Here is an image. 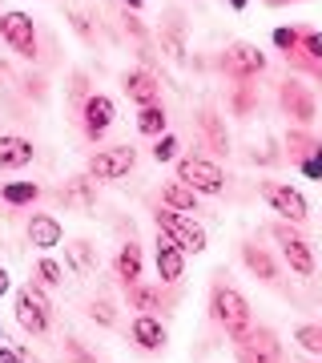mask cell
I'll use <instances>...</instances> for the list:
<instances>
[{
  "label": "cell",
  "instance_id": "26",
  "mask_svg": "<svg viewBox=\"0 0 322 363\" xmlns=\"http://www.w3.org/2000/svg\"><path fill=\"white\" fill-rule=\"evenodd\" d=\"M137 130H142L145 138H161V133L169 130L166 105H161V101H154V105H142V109H137Z\"/></svg>",
  "mask_w": 322,
  "mask_h": 363
},
{
  "label": "cell",
  "instance_id": "32",
  "mask_svg": "<svg viewBox=\"0 0 322 363\" xmlns=\"http://www.w3.org/2000/svg\"><path fill=\"white\" fill-rule=\"evenodd\" d=\"M178 150H181V142L166 130V133L154 142V162H173V157H178Z\"/></svg>",
  "mask_w": 322,
  "mask_h": 363
},
{
  "label": "cell",
  "instance_id": "24",
  "mask_svg": "<svg viewBox=\"0 0 322 363\" xmlns=\"http://www.w3.org/2000/svg\"><path fill=\"white\" fill-rule=\"evenodd\" d=\"M161 49L169 61H185V25L178 13L169 16V25H161Z\"/></svg>",
  "mask_w": 322,
  "mask_h": 363
},
{
  "label": "cell",
  "instance_id": "7",
  "mask_svg": "<svg viewBox=\"0 0 322 363\" xmlns=\"http://www.w3.org/2000/svg\"><path fill=\"white\" fill-rule=\"evenodd\" d=\"M16 323L25 327L28 335H45L52 323V307L49 298H45V291H40L37 283H28L16 291Z\"/></svg>",
  "mask_w": 322,
  "mask_h": 363
},
{
  "label": "cell",
  "instance_id": "22",
  "mask_svg": "<svg viewBox=\"0 0 322 363\" xmlns=\"http://www.w3.org/2000/svg\"><path fill=\"white\" fill-rule=\"evenodd\" d=\"M161 206H169V210H181V214H197V194H193L185 182H166L161 186Z\"/></svg>",
  "mask_w": 322,
  "mask_h": 363
},
{
  "label": "cell",
  "instance_id": "39",
  "mask_svg": "<svg viewBox=\"0 0 322 363\" xmlns=\"http://www.w3.org/2000/svg\"><path fill=\"white\" fill-rule=\"evenodd\" d=\"M8 286H13V279H8V271H4V267H0V298L8 295Z\"/></svg>",
  "mask_w": 322,
  "mask_h": 363
},
{
  "label": "cell",
  "instance_id": "13",
  "mask_svg": "<svg viewBox=\"0 0 322 363\" xmlns=\"http://www.w3.org/2000/svg\"><path fill=\"white\" fill-rule=\"evenodd\" d=\"M286 150H290V157H294V166L302 178L322 182V138H310L306 130H294L286 138Z\"/></svg>",
  "mask_w": 322,
  "mask_h": 363
},
{
  "label": "cell",
  "instance_id": "9",
  "mask_svg": "<svg viewBox=\"0 0 322 363\" xmlns=\"http://www.w3.org/2000/svg\"><path fill=\"white\" fill-rule=\"evenodd\" d=\"M274 238H278V247H282V259L286 267L298 274V279H310L314 274V247H310L306 238L290 226V222H274Z\"/></svg>",
  "mask_w": 322,
  "mask_h": 363
},
{
  "label": "cell",
  "instance_id": "8",
  "mask_svg": "<svg viewBox=\"0 0 322 363\" xmlns=\"http://www.w3.org/2000/svg\"><path fill=\"white\" fill-rule=\"evenodd\" d=\"M133 166H137V150H133V145H109V150H97V154L89 157L85 174L101 186V182H121Z\"/></svg>",
  "mask_w": 322,
  "mask_h": 363
},
{
  "label": "cell",
  "instance_id": "3",
  "mask_svg": "<svg viewBox=\"0 0 322 363\" xmlns=\"http://www.w3.org/2000/svg\"><path fill=\"white\" fill-rule=\"evenodd\" d=\"M178 182H185L197 198H218L226 190V174L218 162H209L202 154H185L178 157Z\"/></svg>",
  "mask_w": 322,
  "mask_h": 363
},
{
  "label": "cell",
  "instance_id": "42",
  "mask_svg": "<svg viewBox=\"0 0 322 363\" xmlns=\"http://www.w3.org/2000/svg\"><path fill=\"white\" fill-rule=\"evenodd\" d=\"M270 4H298V0H270Z\"/></svg>",
  "mask_w": 322,
  "mask_h": 363
},
{
  "label": "cell",
  "instance_id": "15",
  "mask_svg": "<svg viewBox=\"0 0 322 363\" xmlns=\"http://www.w3.org/2000/svg\"><path fill=\"white\" fill-rule=\"evenodd\" d=\"M121 89H125V97L137 105V109L161 101V81H157L149 69H129L125 77H121Z\"/></svg>",
  "mask_w": 322,
  "mask_h": 363
},
{
  "label": "cell",
  "instance_id": "2",
  "mask_svg": "<svg viewBox=\"0 0 322 363\" xmlns=\"http://www.w3.org/2000/svg\"><path fill=\"white\" fill-rule=\"evenodd\" d=\"M154 222H157V230L166 234V238H173L185 255H202V250L209 247V234H206V226L193 218V214H181V210H169V206H157V214H154Z\"/></svg>",
  "mask_w": 322,
  "mask_h": 363
},
{
  "label": "cell",
  "instance_id": "28",
  "mask_svg": "<svg viewBox=\"0 0 322 363\" xmlns=\"http://www.w3.org/2000/svg\"><path fill=\"white\" fill-rule=\"evenodd\" d=\"M64 255H69V267H73L77 274H93V271H97V250H93L85 238L69 242V250H64Z\"/></svg>",
  "mask_w": 322,
  "mask_h": 363
},
{
  "label": "cell",
  "instance_id": "11",
  "mask_svg": "<svg viewBox=\"0 0 322 363\" xmlns=\"http://www.w3.org/2000/svg\"><path fill=\"white\" fill-rule=\"evenodd\" d=\"M0 37H4V45L16 52V57H25V61H33L37 57V25H33V16L28 13H4L0 16Z\"/></svg>",
  "mask_w": 322,
  "mask_h": 363
},
{
  "label": "cell",
  "instance_id": "6",
  "mask_svg": "<svg viewBox=\"0 0 322 363\" xmlns=\"http://www.w3.org/2000/svg\"><path fill=\"white\" fill-rule=\"evenodd\" d=\"M238 363H282V343L270 327H250L246 335L234 339Z\"/></svg>",
  "mask_w": 322,
  "mask_h": 363
},
{
  "label": "cell",
  "instance_id": "40",
  "mask_svg": "<svg viewBox=\"0 0 322 363\" xmlns=\"http://www.w3.org/2000/svg\"><path fill=\"white\" fill-rule=\"evenodd\" d=\"M121 4H125L129 13H142V9H145V0H121Z\"/></svg>",
  "mask_w": 322,
  "mask_h": 363
},
{
  "label": "cell",
  "instance_id": "31",
  "mask_svg": "<svg viewBox=\"0 0 322 363\" xmlns=\"http://www.w3.org/2000/svg\"><path fill=\"white\" fill-rule=\"evenodd\" d=\"M298 37H302V28H290V25H282V28H274V33H270L274 49L282 52V57H290V52H298Z\"/></svg>",
  "mask_w": 322,
  "mask_h": 363
},
{
  "label": "cell",
  "instance_id": "33",
  "mask_svg": "<svg viewBox=\"0 0 322 363\" xmlns=\"http://www.w3.org/2000/svg\"><path fill=\"white\" fill-rule=\"evenodd\" d=\"M37 279H40V286H61L64 283V267H57L52 259H40L37 262Z\"/></svg>",
  "mask_w": 322,
  "mask_h": 363
},
{
  "label": "cell",
  "instance_id": "12",
  "mask_svg": "<svg viewBox=\"0 0 322 363\" xmlns=\"http://www.w3.org/2000/svg\"><path fill=\"white\" fill-rule=\"evenodd\" d=\"M113 121H117L113 97H105V93H89V97L81 101V130H85V138H89V142H101Z\"/></svg>",
  "mask_w": 322,
  "mask_h": 363
},
{
  "label": "cell",
  "instance_id": "25",
  "mask_svg": "<svg viewBox=\"0 0 322 363\" xmlns=\"http://www.w3.org/2000/svg\"><path fill=\"white\" fill-rule=\"evenodd\" d=\"M197 125H202V133H206V142L214 154H226L230 150V138H226V125H222V117L214 113V109H202L197 113Z\"/></svg>",
  "mask_w": 322,
  "mask_h": 363
},
{
  "label": "cell",
  "instance_id": "27",
  "mask_svg": "<svg viewBox=\"0 0 322 363\" xmlns=\"http://www.w3.org/2000/svg\"><path fill=\"white\" fill-rule=\"evenodd\" d=\"M37 198H40L37 182H8V186H0V202L4 206H33Z\"/></svg>",
  "mask_w": 322,
  "mask_h": 363
},
{
  "label": "cell",
  "instance_id": "35",
  "mask_svg": "<svg viewBox=\"0 0 322 363\" xmlns=\"http://www.w3.org/2000/svg\"><path fill=\"white\" fill-rule=\"evenodd\" d=\"M89 315H93V323H101V327H113L117 323V315H113V307L105 303V298H93V307H89Z\"/></svg>",
  "mask_w": 322,
  "mask_h": 363
},
{
  "label": "cell",
  "instance_id": "18",
  "mask_svg": "<svg viewBox=\"0 0 322 363\" xmlns=\"http://www.w3.org/2000/svg\"><path fill=\"white\" fill-rule=\"evenodd\" d=\"M61 202L64 206H73V210H93L97 206V182H93L89 174L69 178L64 182V190H61Z\"/></svg>",
  "mask_w": 322,
  "mask_h": 363
},
{
  "label": "cell",
  "instance_id": "30",
  "mask_svg": "<svg viewBox=\"0 0 322 363\" xmlns=\"http://www.w3.org/2000/svg\"><path fill=\"white\" fill-rule=\"evenodd\" d=\"M298 52L322 65V28H306V25H302V37H298Z\"/></svg>",
  "mask_w": 322,
  "mask_h": 363
},
{
  "label": "cell",
  "instance_id": "10",
  "mask_svg": "<svg viewBox=\"0 0 322 363\" xmlns=\"http://www.w3.org/2000/svg\"><path fill=\"white\" fill-rule=\"evenodd\" d=\"M222 73L230 81H254L258 73H266V52L258 49V45H230V49L222 52Z\"/></svg>",
  "mask_w": 322,
  "mask_h": 363
},
{
  "label": "cell",
  "instance_id": "1",
  "mask_svg": "<svg viewBox=\"0 0 322 363\" xmlns=\"http://www.w3.org/2000/svg\"><path fill=\"white\" fill-rule=\"evenodd\" d=\"M209 315H214V323H218L230 339L246 335V331L254 327V315H250L246 295L238 291V286L222 283V279L214 283V291H209Z\"/></svg>",
  "mask_w": 322,
  "mask_h": 363
},
{
  "label": "cell",
  "instance_id": "4",
  "mask_svg": "<svg viewBox=\"0 0 322 363\" xmlns=\"http://www.w3.org/2000/svg\"><path fill=\"white\" fill-rule=\"evenodd\" d=\"M258 194L266 198V206L278 214L282 222H290V226H302V222L310 218V202L306 194L298 190V186H290V182H258Z\"/></svg>",
  "mask_w": 322,
  "mask_h": 363
},
{
  "label": "cell",
  "instance_id": "20",
  "mask_svg": "<svg viewBox=\"0 0 322 363\" xmlns=\"http://www.w3.org/2000/svg\"><path fill=\"white\" fill-rule=\"evenodd\" d=\"M133 343L142 351L166 347V327H161V319H157V315H137V319H133Z\"/></svg>",
  "mask_w": 322,
  "mask_h": 363
},
{
  "label": "cell",
  "instance_id": "17",
  "mask_svg": "<svg viewBox=\"0 0 322 363\" xmlns=\"http://www.w3.org/2000/svg\"><path fill=\"white\" fill-rule=\"evenodd\" d=\"M33 157H37V150L28 138H16V133L0 138V169H25Z\"/></svg>",
  "mask_w": 322,
  "mask_h": 363
},
{
  "label": "cell",
  "instance_id": "36",
  "mask_svg": "<svg viewBox=\"0 0 322 363\" xmlns=\"http://www.w3.org/2000/svg\"><path fill=\"white\" fill-rule=\"evenodd\" d=\"M64 359H69V363H101L97 355H89L85 343H77V339H69V343H64Z\"/></svg>",
  "mask_w": 322,
  "mask_h": 363
},
{
  "label": "cell",
  "instance_id": "19",
  "mask_svg": "<svg viewBox=\"0 0 322 363\" xmlns=\"http://www.w3.org/2000/svg\"><path fill=\"white\" fill-rule=\"evenodd\" d=\"M113 271H117V279H121V286L142 283V271H145V255H142V247H137V242H125V247L117 250Z\"/></svg>",
  "mask_w": 322,
  "mask_h": 363
},
{
  "label": "cell",
  "instance_id": "21",
  "mask_svg": "<svg viewBox=\"0 0 322 363\" xmlns=\"http://www.w3.org/2000/svg\"><path fill=\"white\" fill-rule=\"evenodd\" d=\"M242 262H246V271L258 274L262 283H278V262L270 259V250H262V247H254V242H246V247H242Z\"/></svg>",
  "mask_w": 322,
  "mask_h": 363
},
{
  "label": "cell",
  "instance_id": "14",
  "mask_svg": "<svg viewBox=\"0 0 322 363\" xmlns=\"http://www.w3.org/2000/svg\"><path fill=\"white\" fill-rule=\"evenodd\" d=\"M154 262H157V279L166 286L181 283V274H185V250L173 238H166L161 230H157V242H154Z\"/></svg>",
  "mask_w": 322,
  "mask_h": 363
},
{
  "label": "cell",
  "instance_id": "41",
  "mask_svg": "<svg viewBox=\"0 0 322 363\" xmlns=\"http://www.w3.org/2000/svg\"><path fill=\"white\" fill-rule=\"evenodd\" d=\"M246 4H250V0H230V9H238V13H242Z\"/></svg>",
  "mask_w": 322,
  "mask_h": 363
},
{
  "label": "cell",
  "instance_id": "37",
  "mask_svg": "<svg viewBox=\"0 0 322 363\" xmlns=\"http://www.w3.org/2000/svg\"><path fill=\"white\" fill-rule=\"evenodd\" d=\"M69 21H73V28H77V37L93 45V25L85 21V13H81V9H69Z\"/></svg>",
  "mask_w": 322,
  "mask_h": 363
},
{
  "label": "cell",
  "instance_id": "16",
  "mask_svg": "<svg viewBox=\"0 0 322 363\" xmlns=\"http://www.w3.org/2000/svg\"><path fill=\"white\" fill-rule=\"evenodd\" d=\"M61 238H64V226L52 218V214H33V218H28V242L37 250L61 247Z\"/></svg>",
  "mask_w": 322,
  "mask_h": 363
},
{
  "label": "cell",
  "instance_id": "29",
  "mask_svg": "<svg viewBox=\"0 0 322 363\" xmlns=\"http://www.w3.org/2000/svg\"><path fill=\"white\" fill-rule=\"evenodd\" d=\"M294 343L306 351V355H322V323H298Z\"/></svg>",
  "mask_w": 322,
  "mask_h": 363
},
{
  "label": "cell",
  "instance_id": "5",
  "mask_svg": "<svg viewBox=\"0 0 322 363\" xmlns=\"http://www.w3.org/2000/svg\"><path fill=\"white\" fill-rule=\"evenodd\" d=\"M278 105H282V113L294 121L298 130L314 125V117H318V97H314V89L302 85V81H294V77H286L278 85Z\"/></svg>",
  "mask_w": 322,
  "mask_h": 363
},
{
  "label": "cell",
  "instance_id": "38",
  "mask_svg": "<svg viewBox=\"0 0 322 363\" xmlns=\"http://www.w3.org/2000/svg\"><path fill=\"white\" fill-rule=\"evenodd\" d=\"M21 359H25V355L16 347H0V363H21Z\"/></svg>",
  "mask_w": 322,
  "mask_h": 363
},
{
  "label": "cell",
  "instance_id": "34",
  "mask_svg": "<svg viewBox=\"0 0 322 363\" xmlns=\"http://www.w3.org/2000/svg\"><path fill=\"white\" fill-rule=\"evenodd\" d=\"M250 109H254V85H250V81H238V93H234V113L246 117Z\"/></svg>",
  "mask_w": 322,
  "mask_h": 363
},
{
  "label": "cell",
  "instance_id": "23",
  "mask_svg": "<svg viewBox=\"0 0 322 363\" xmlns=\"http://www.w3.org/2000/svg\"><path fill=\"white\" fill-rule=\"evenodd\" d=\"M125 298H129V307L133 311H142V315H154V311H161V286H149V283H133V286H125Z\"/></svg>",
  "mask_w": 322,
  "mask_h": 363
}]
</instances>
